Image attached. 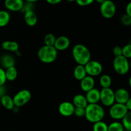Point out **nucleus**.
Here are the masks:
<instances>
[{
    "instance_id": "c85d7f7f",
    "label": "nucleus",
    "mask_w": 131,
    "mask_h": 131,
    "mask_svg": "<svg viewBox=\"0 0 131 131\" xmlns=\"http://www.w3.org/2000/svg\"><path fill=\"white\" fill-rule=\"evenodd\" d=\"M122 55L127 59H131V43L127 44L122 48Z\"/></svg>"
},
{
    "instance_id": "5701e85b",
    "label": "nucleus",
    "mask_w": 131,
    "mask_h": 131,
    "mask_svg": "<svg viewBox=\"0 0 131 131\" xmlns=\"http://www.w3.org/2000/svg\"><path fill=\"white\" fill-rule=\"evenodd\" d=\"M99 83L102 88H109L112 83V79L109 74H104L101 76L99 79Z\"/></svg>"
},
{
    "instance_id": "0eeeda50",
    "label": "nucleus",
    "mask_w": 131,
    "mask_h": 131,
    "mask_svg": "<svg viewBox=\"0 0 131 131\" xmlns=\"http://www.w3.org/2000/svg\"><path fill=\"white\" fill-rule=\"evenodd\" d=\"M31 98V93L28 89H23L17 92L13 97L15 106L20 107L24 106L30 101Z\"/></svg>"
},
{
    "instance_id": "cd10ccee",
    "label": "nucleus",
    "mask_w": 131,
    "mask_h": 131,
    "mask_svg": "<svg viewBox=\"0 0 131 131\" xmlns=\"http://www.w3.org/2000/svg\"><path fill=\"white\" fill-rule=\"evenodd\" d=\"M56 39V37H55L54 34L51 33H47V34L46 35V36L44 37V39H43L45 45H46V46H54Z\"/></svg>"
},
{
    "instance_id": "a211bd4d",
    "label": "nucleus",
    "mask_w": 131,
    "mask_h": 131,
    "mask_svg": "<svg viewBox=\"0 0 131 131\" xmlns=\"http://www.w3.org/2000/svg\"><path fill=\"white\" fill-rule=\"evenodd\" d=\"M1 47L5 51L14 53H17L19 51V44L15 41H5L3 42Z\"/></svg>"
},
{
    "instance_id": "1a4fd4ad",
    "label": "nucleus",
    "mask_w": 131,
    "mask_h": 131,
    "mask_svg": "<svg viewBox=\"0 0 131 131\" xmlns=\"http://www.w3.org/2000/svg\"><path fill=\"white\" fill-rule=\"evenodd\" d=\"M84 68L87 75L93 77L100 75L103 70L102 65L97 60H90L84 65Z\"/></svg>"
},
{
    "instance_id": "f257e3e1",
    "label": "nucleus",
    "mask_w": 131,
    "mask_h": 131,
    "mask_svg": "<svg viewBox=\"0 0 131 131\" xmlns=\"http://www.w3.org/2000/svg\"><path fill=\"white\" fill-rule=\"evenodd\" d=\"M104 116V109L99 104H89L85 108L84 117L90 123L102 121Z\"/></svg>"
},
{
    "instance_id": "c9c22d12",
    "label": "nucleus",
    "mask_w": 131,
    "mask_h": 131,
    "mask_svg": "<svg viewBox=\"0 0 131 131\" xmlns=\"http://www.w3.org/2000/svg\"><path fill=\"white\" fill-rule=\"evenodd\" d=\"M46 2L51 5H57L62 1V0H46Z\"/></svg>"
},
{
    "instance_id": "4be33fe9",
    "label": "nucleus",
    "mask_w": 131,
    "mask_h": 131,
    "mask_svg": "<svg viewBox=\"0 0 131 131\" xmlns=\"http://www.w3.org/2000/svg\"><path fill=\"white\" fill-rule=\"evenodd\" d=\"M5 75H6V80L12 82L17 78L18 75V72L15 66H12L7 68L5 70Z\"/></svg>"
},
{
    "instance_id": "7ed1b4c3",
    "label": "nucleus",
    "mask_w": 131,
    "mask_h": 131,
    "mask_svg": "<svg viewBox=\"0 0 131 131\" xmlns=\"http://www.w3.org/2000/svg\"><path fill=\"white\" fill-rule=\"evenodd\" d=\"M37 55L41 62L46 64H51L56 60L58 51L54 46L44 45L38 50Z\"/></svg>"
},
{
    "instance_id": "37998d69",
    "label": "nucleus",
    "mask_w": 131,
    "mask_h": 131,
    "mask_svg": "<svg viewBox=\"0 0 131 131\" xmlns=\"http://www.w3.org/2000/svg\"><path fill=\"white\" fill-rule=\"evenodd\" d=\"M124 131H131V130H124Z\"/></svg>"
},
{
    "instance_id": "f03ea898",
    "label": "nucleus",
    "mask_w": 131,
    "mask_h": 131,
    "mask_svg": "<svg viewBox=\"0 0 131 131\" xmlns=\"http://www.w3.org/2000/svg\"><path fill=\"white\" fill-rule=\"evenodd\" d=\"M72 53L74 60L79 65L84 66L91 60L90 51L82 44H75L73 47Z\"/></svg>"
},
{
    "instance_id": "412c9836",
    "label": "nucleus",
    "mask_w": 131,
    "mask_h": 131,
    "mask_svg": "<svg viewBox=\"0 0 131 131\" xmlns=\"http://www.w3.org/2000/svg\"><path fill=\"white\" fill-rule=\"evenodd\" d=\"M1 63L5 69H7L10 67L15 66V59L12 55L6 54L1 57Z\"/></svg>"
},
{
    "instance_id": "6ab92c4d",
    "label": "nucleus",
    "mask_w": 131,
    "mask_h": 131,
    "mask_svg": "<svg viewBox=\"0 0 131 131\" xmlns=\"http://www.w3.org/2000/svg\"><path fill=\"white\" fill-rule=\"evenodd\" d=\"M73 73H74V78L79 81L81 80L87 75L84 66L79 65V64H78V66L75 67Z\"/></svg>"
},
{
    "instance_id": "c756f323",
    "label": "nucleus",
    "mask_w": 131,
    "mask_h": 131,
    "mask_svg": "<svg viewBox=\"0 0 131 131\" xmlns=\"http://www.w3.org/2000/svg\"><path fill=\"white\" fill-rule=\"evenodd\" d=\"M120 21H121V23H122V24H124V26H131V17L127 14L122 15Z\"/></svg>"
},
{
    "instance_id": "a19ab883",
    "label": "nucleus",
    "mask_w": 131,
    "mask_h": 131,
    "mask_svg": "<svg viewBox=\"0 0 131 131\" xmlns=\"http://www.w3.org/2000/svg\"><path fill=\"white\" fill-rule=\"evenodd\" d=\"M66 1H69V2H74V1H75V0H66Z\"/></svg>"
},
{
    "instance_id": "f8f14e48",
    "label": "nucleus",
    "mask_w": 131,
    "mask_h": 131,
    "mask_svg": "<svg viewBox=\"0 0 131 131\" xmlns=\"http://www.w3.org/2000/svg\"><path fill=\"white\" fill-rule=\"evenodd\" d=\"M70 41L67 37L64 35L56 37L54 47L57 51H64L70 46Z\"/></svg>"
},
{
    "instance_id": "72a5a7b5",
    "label": "nucleus",
    "mask_w": 131,
    "mask_h": 131,
    "mask_svg": "<svg viewBox=\"0 0 131 131\" xmlns=\"http://www.w3.org/2000/svg\"><path fill=\"white\" fill-rule=\"evenodd\" d=\"M113 53L115 57L121 56L122 55V48L119 46H115L113 49Z\"/></svg>"
},
{
    "instance_id": "58836bf2",
    "label": "nucleus",
    "mask_w": 131,
    "mask_h": 131,
    "mask_svg": "<svg viewBox=\"0 0 131 131\" xmlns=\"http://www.w3.org/2000/svg\"><path fill=\"white\" fill-rule=\"evenodd\" d=\"M95 1L96 2L98 3L101 4V3H103V2H104V1H106V0H95Z\"/></svg>"
},
{
    "instance_id": "ea45409f",
    "label": "nucleus",
    "mask_w": 131,
    "mask_h": 131,
    "mask_svg": "<svg viewBox=\"0 0 131 131\" xmlns=\"http://www.w3.org/2000/svg\"><path fill=\"white\" fill-rule=\"evenodd\" d=\"M129 86H130V87L131 88V76L130 77H129Z\"/></svg>"
},
{
    "instance_id": "2f4dec72",
    "label": "nucleus",
    "mask_w": 131,
    "mask_h": 131,
    "mask_svg": "<svg viewBox=\"0 0 131 131\" xmlns=\"http://www.w3.org/2000/svg\"><path fill=\"white\" fill-rule=\"evenodd\" d=\"M95 1V0H75V2L79 6H86L91 5Z\"/></svg>"
},
{
    "instance_id": "bb28decb",
    "label": "nucleus",
    "mask_w": 131,
    "mask_h": 131,
    "mask_svg": "<svg viewBox=\"0 0 131 131\" xmlns=\"http://www.w3.org/2000/svg\"><path fill=\"white\" fill-rule=\"evenodd\" d=\"M124 126L121 122L114 121L110 123L108 125V130L107 131H124Z\"/></svg>"
},
{
    "instance_id": "423d86ee",
    "label": "nucleus",
    "mask_w": 131,
    "mask_h": 131,
    "mask_svg": "<svg viewBox=\"0 0 131 131\" xmlns=\"http://www.w3.org/2000/svg\"><path fill=\"white\" fill-rule=\"evenodd\" d=\"M100 12L102 17L106 19H111L116 14V5L111 0H106L104 2L101 4Z\"/></svg>"
},
{
    "instance_id": "393cba45",
    "label": "nucleus",
    "mask_w": 131,
    "mask_h": 131,
    "mask_svg": "<svg viewBox=\"0 0 131 131\" xmlns=\"http://www.w3.org/2000/svg\"><path fill=\"white\" fill-rule=\"evenodd\" d=\"M107 130H108V125L102 120L93 123L92 131H107Z\"/></svg>"
},
{
    "instance_id": "2eb2a0df",
    "label": "nucleus",
    "mask_w": 131,
    "mask_h": 131,
    "mask_svg": "<svg viewBox=\"0 0 131 131\" xmlns=\"http://www.w3.org/2000/svg\"><path fill=\"white\" fill-rule=\"evenodd\" d=\"M80 86L81 89L86 92L94 88L95 80L93 77L89 75L86 76L81 80Z\"/></svg>"
},
{
    "instance_id": "7c9ffc66",
    "label": "nucleus",
    "mask_w": 131,
    "mask_h": 131,
    "mask_svg": "<svg viewBox=\"0 0 131 131\" xmlns=\"http://www.w3.org/2000/svg\"><path fill=\"white\" fill-rule=\"evenodd\" d=\"M74 114L78 118H81L85 116V108L75 107L74 109Z\"/></svg>"
},
{
    "instance_id": "4c0bfd02",
    "label": "nucleus",
    "mask_w": 131,
    "mask_h": 131,
    "mask_svg": "<svg viewBox=\"0 0 131 131\" xmlns=\"http://www.w3.org/2000/svg\"><path fill=\"white\" fill-rule=\"evenodd\" d=\"M28 3H35L38 1V0H26Z\"/></svg>"
},
{
    "instance_id": "9d476101",
    "label": "nucleus",
    "mask_w": 131,
    "mask_h": 131,
    "mask_svg": "<svg viewBox=\"0 0 131 131\" xmlns=\"http://www.w3.org/2000/svg\"><path fill=\"white\" fill-rule=\"evenodd\" d=\"M75 106L70 101H63L59 105L58 112L61 115L65 117H69L74 114Z\"/></svg>"
},
{
    "instance_id": "20e7f679",
    "label": "nucleus",
    "mask_w": 131,
    "mask_h": 131,
    "mask_svg": "<svg viewBox=\"0 0 131 131\" xmlns=\"http://www.w3.org/2000/svg\"><path fill=\"white\" fill-rule=\"evenodd\" d=\"M113 65L115 72L120 75L126 74L130 69V64L128 59L123 55L115 57Z\"/></svg>"
},
{
    "instance_id": "dca6fc26",
    "label": "nucleus",
    "mask_w": 131,
    "mask_h": 131,
    "mask_svg": "<svg viewBox=\"0 0 131 131\" xmlns=\"http://www.w3.org/2000/svg\"><path fill=\"white\" fill-rule=\"evenodd\" d=\"M24 21L29 26H34L37 24L38 18L35 12L33 10H29L25 12L24 15Z\"/></svg>"
},
{
    "instance_id": "a878e982",
    "label": "nucleus",
    "mask_w": 131,
    "mask_h": 131,
    "mask_svg": "<svg viewBox=\"0 0 131 131\" xmlns=\"http://www.w3.org/2000/svg\"><path fill=\"white\" fill-rule=\"evenodd\" d=\"M122 120V123L125 130H131V111H128Z\"/></svg>"
},
{
    "instance_id": "39448f33",
    "label": "nucleus",
    "mask_w": 131,
    "mask_h": 131,
    "mask_svg": "<svg viewBox=\"0 0 131 131\" xmlns=\"http://www.w3.org/2000/svg\"><path fill=\"white\" fill-rule=\"evenodd\" d=\"M129 111L125 104L115 102L110 108L109 114L111 118L115 120H120L125 116Z\"/></svg>"
},
{
    "instance_id": "f704fd0d",
    "label": "nucleus",
    "mask_w": 131,
    "mask_h": 131,
    "mask_svg": "<svg viewBox=\"0 0 131 131\" xmlns=\"http://www.w3.org/2000/svg\"><path fill=\"white\" fill-rule=\"evenodd\" d=\"M125 14L129 15L131 17V1L127 5L126 8H125Z\"/></svg>"
},
{
    "instance_id": "aec40b11",
    "label": "nucleus",
    "mask_w": 131,
    "mask_h": 131,
    "mask_svg": "<svg viewBox=\"0 0 131 131\" xmlns=\"http://www.w3.org/2000/svg\"><path fill=\"white\" fill-rule=\"evenodd\" d=\"M0 99H1V105L5 109H8V110H12L15 107L13 98H12L9 95H4Z\"/></svg>"
},
{
    "instance_id": "4468645a",
    "label": "nucleus",
    "mask_w": 131,
    "mask_h": 131,
    "mask_svg": "<svg viewBox=\"0 0 131 131\" xmlns=\"http://www.w3.org/2000/svg\"><path fill=\"white\" fill-rule=\"evenodd\" d=\"M86 98L88 104H98L100 101V91L98 89L93 88L86 92Z\"/></svg>"
},
{
    "instance_id": "b1692460",
    "label": "nucleus",
    "mask_w": 131,
    "mask_h": 131,
    "mask_svg": "<svg viewBox=\"0 0 131 131\" xmlns=\"http://www.w3.org/2000/svg\"><path fill=\"white\" fill-rule=\"evenodd\" d=\"M10 21V15L6 10H0V27L6 26Z\"/></svg>"
},
{
    "instance_id": "6e6552de",
    "label": "nucleus",
    "mask_w": 131,
    "mask_h": 131,
    "mask_svg": "<svg viewBox=\"0 0 131 131\" xmlns=\"http://www.w3.org/2000/svg\"><path fill=\"white\" fill-rule=\"evenodd\" d=\"M100 101L104 106L111 107L115 103V91L111 88H102L100 91Z\"/></svg>"
},
{
    "instance_id": "ddd939ff",
    "label": "nucleus",
    "mask_w": 131,
    "mask_h": 131,
    "mask_svg": "<svg viewBox=\"0 0 131 131\" xmlns=\"http://www.w3.org/2000/svg\"><path fill=\"white\" fill-rule=\"evenodd\" d=\"M115 102L125 104L128 99L130 98L129 91L124 88H119L115 91Z\"/></svg>"
},
{
    "instance_id": "f3484780",
    "label": "nucleus",
    "mask_w": 131,
    "mask_h": 131,
    "mask_svg": "<svg viewBox=\"0 0 131 131\" xmlns=\"http://www.w3.org/2000/svg\"><path fill=\"white\" fill-rule=\"evenodd\" d=\"M72 104L75 107L86 108L88 105L86 96L81 94L75 95L72 99Z\"/></svg>"
},
{
    "instance_id": "9b49d317",
    "label": "nucleus",
    "mask_w": 131,
    "mask_h": 131,
    "mask_svg": "<svg viewBox=\"0 0 131 131\" xmlns=\"http://www.w3.org/2000/svg\"><path fill=\"white\" fill-rule=\"evenodd\" d=\"M4 5L9 11L19 12L23 10L24 3L23 0H5Z\"/></svg>"
},
{
    "instance_id": "e433bc0d",
    "label": "nucleus",
    "mask_w": 131,
    "mask_h": 131,
    "mask_svg": "<svg viewBox=\"0 0 131 131\" xmlns=\"http://www.w3.org/2000/svg\"><path fill=\"white\" fill-rule=\"evenodd\" d=\"M125 106H126L127 109H128L129 111H131V96H130L128 100L127 101V102L125 103Z\"/></svg>"
},
{
    "instance_id": "79ce46f5",
    "label": "nucleus",
    "mask_w": 131,
    "mask_h": 131,
    "mask_svg": "<svg viewBox=\"0 0 131 131\" xmlns=\"http://www.w3.org/2000/svg\"><path fill=\"white\" fill-rule=\"evenodd\" d=\"M129 64H130V69H131V60L129 62Z\"/></svg>"
},
{
    "instance_id": "473e14b6",
    "label": "nucleus",
    "mask_w": 131,
    "mask_h": 131,
    "mask_svg": "<svg viewBox=\"0 0 131 131\" xmlns=\"http://www.w3.org/2000/svg\"><path fill=\"white\" fill-rule=\"evenodd\" d=\"M6 82V75H5V70L2 68H0V86H4Z\"/></svg>"
}]
</instances>
